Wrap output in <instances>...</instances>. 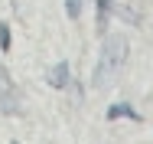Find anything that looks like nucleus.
Masks as SVG:
<instances>
[{"mask_svg":"<svg viewBox=\"0 0 153 144\" xmlns=\"http://www.w3.org/2000/svg\"><path fill=\"white\" fill-rule=\"evenodd\" d=\"M124 62H127V39H124V36H108L104 46H101V59H98V66H94V75H91L94 88H104L121 72Z\"/></svg>","mask_w":153,"mask_h":144,"instance_id":"f257e3e1","label":"nucleus"},{"mask_svg":"<svg viewBox=\"0 0 153 144\" xmlns=\"http://www.w3.org/2000/svg\"><path fill=\"white\" fill-rule=\"evenodd\" d=\"M13 144H16V141H13Z\"/></svg>","mask_w":153,"mask_h":144,"instance_id":"6e6552de","label":"nucleus"},{"mask_svg":"<svg viewBox=\"0 0 153 144\" xmlns=\"http://www.w3.org/2000/svg\"><path fill=\"white\" fill-rule=\"evenodd\" d=\"M108 3H111V0H98V29H101V33L108 29Z\"/></svg>","mask_w":153,"mask_h":144,"instance_id":"39448f33","label":"nucleus"},{"mask_svg":"<svg viewBox=\"0 0 153 144\" xmlns=\"http://www.w3.org/2000/svg\"><path fill=\"white\" fill-rule=\"evenodd\" d=\"M82 3H85V0H65V13H68V20H78V17H82Z\"/></svg>","mask_w":153,"mask_h":144,"instance_id":"423d86ee","label":"nucleus"},{"mask_svg":"<svg viewBox=\"0 0 153 144\" xmlns=\"http://www.w3.org/2000/svg\"><path fill=\"white\" fill-rule=\"evenodd\" d=\"M0 108H3L7 115H16V112H20V92H16L10 72H7L3 66H0Z\"/></svg>","mask_w":153,"mask_h":144,"instance_id":"f03ea898","label":"nucleus"},{"mask_svg":"<svg viewBox=\"0 0 153 144\" xmlns=\"http://www.w3.org/2000/svg\"><path fill=\"white\" fill-rule=\"evenodd\" d=\"M0 49H3V53L10 49V26H7V23H0Z\"/></svg>","mask_w":153,"mask_h":144,"instance_id":"0eeeda50","label":"nucleus"},{"mask_svg":"<svg viewBox=\"0 0 153 144\" xmlns=\"http://www.w3.org/2000/svg\"><path fill=\"white\" fill-rule=\"evenodd\" d=\"M117 118H127V121H143L137 108H130L127 102H114L111 108H108V121H117Z\"/></svg>","mask_w":153,"mask_h":144,"instance_id":"7ed1b4c3","label":"nucleus"},{"mask_svg":"<svg viewBox=\"0 0 153 144\" xmlns=\"http://www.w3.org/2000/svg\"><path fill=\"white\" fill-rule=\"evenodd\" d=\"M46 82H49L52 88H65V85H68V62H56V66L49 69Z\"/></svg>","mask_w":153,"mask_h":144,"instance_id":"20e7f679","label":"nucleus"}]
</instances>
